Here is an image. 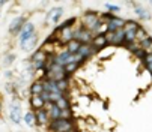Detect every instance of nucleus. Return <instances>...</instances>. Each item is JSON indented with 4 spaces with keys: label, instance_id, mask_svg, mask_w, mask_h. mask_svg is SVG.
<instances>
[{
    "label": "nucleus",
    "instance_id": "obj_23",
    "mask_svg": "<svg viewBox=\"0 0 152 132\" xmlns=\"http://www.w3.org/2000/svg\"><path fill=\"white\" fill-rule=\"evenodd\" d=\"M23 120H24V123H26L27 126H33L35 122H36V119H35V113H33V111H27V113L23 116Z\"/></svg>",
    "mask_w": 152,
    "mask_h": 132
},
{
    "label": "nucleus",
    "instance_id": "obj_17",
    "mask_svg": "<svg viewBox=\"0 0 152 132\" xmlns=\"http://www.w3.org/2000/svg\"><path fill=\"white\" fill-rule=\"evenodd\" d=\"M140 27V24L134 20H128L125 21V26H124V32H137Z\"/></svg>",
    "mask_w": 152,
    "mask_h": 132
},
{
    "label": "nucleus",
    "instance_id": "obj_3",
    "mask_svg": "<svg viewBox=\"0 0 152 132\" xmlns=\"http://www.w3.org/2000/svg\"><path fill=\"white\" fill-rule=\"evenodd\" d=\"M105 38H107L108 45H112V47H122V45H125V32H124V29H119L115 33H107Z\"/></svg>",
    "mask_w": 152,
    "mask_h": 132
},
{
    "label": "nucleus",
    "instance_id": "obj_4",
    "mask_svg": "<svg viewBox=\"0 0 152 132\" xmlns=\"http://www.w3.org/2000/svg\"><path fill=\"white\" fill-rule=\"evenodd\" d=\"M74 39L78 41L80 44H92L94 35H92V32H89L88 29L78 26L77 29H74Z\"/></svg>",
    "mask_w": 152,
    "mask_h": 132
},
{
    "label": "nucleus",
    "instance_id": "obj_32",
    "mask_svg": "<svg viewBox=\"0 0 152 132\" xmlns=\"http://www.w3.org/2000/svg\"><path fill=\"white\" fill-rule=\"evenodd\" d=\"M146 54H148V53H146L145 50H142V48H140V50H137L133 56H134V57H137L140 62H143V60H145V57H146Z\"/></svg>",
    "mask_w": 152,
    "mask_h": 132
},
{
    "label": "nucleus",
    "instance_id": "obj_9",
    "mask_svg": "<svg viewBox=\"0 0 152 132\" xmlns=\"http://www.w3.org/2000/svg\"><path fill=\"white\" fill-rule=\"evenodd\" d=\"M35 125L38 126H44L47 123H50V119H48V113L45 111V110H38V111H35Z\"/></svg>",
    "mask_w": 152,
    "mask_h": 132
},
{
    "label": "nucleus",
    "instance_id": "obj_13",
    "mask_svg": "<svg viewBox=\"0 0 152 132\" xmlns=\"http://www.w3.org/2000/svg\"><path fill=\"white\" fill-rule=\"evenodd\" d=\"M29 92H30V96L33 95H41L44 92V84H42V80H35L30 87H29Z\"/></svg>",
    "mask_w": 152,
    "mask_h": 132
},
{
    "label": "nucleus",
    "instance_id": "obj_29",
    "mask_svg": "<svg viewBox=\"0 0 152 132\" xmlns=\"http://www.w3.org/2000/svg\"><path fill=\"white\" fill-rule=\"evenodd\" d=\"M125 48L129 51V53H131V54H134L137 50H140V44L139 42H133V44H126V45H125Z\"/></svg>",
    "mask_w": 152,
    "mask_h": 132
},
{
    "label": "nucleus",
    "instance_id": "obj_22",
    "mask_svg": "<svg viewBox=\"0 0 152 132\" xmlns=\"http://www.w3.org/2000/svg\"><path fill=\"white\" fill-rule=\"evenodd\" d=\"M139 44H140V48H142V50H145L148 54H149V53H152V38H151V36H148L146 39H143V41H142V42H139Z\"/></svg>",
    "mask_w": 152,
    "mask_h": 132
},
{
    "label": "nucleus",
    "instance_id": "obj_20",
    "mask_svg": "<svg viewBox=\"0 0 152 132\" xmlns=\"http://www.w3.org/2000/svg\"><path fill=\"white\" fill-rule=\"evenodd\" d=\"M56 86L60 93L66 95L69 92V80H62V81H56Z\"/></svg>",
    "mask_w": 152,
    "mask_h": 132
},
{
    "label": "nucleus",
    "instance_id": "obj_35",
    "mask_svg": "<svg viewBox=\"0 0 152 132\" xmlns=\"http://www.w3.org/2000/svg\"><path fill=\"white\" fill-rule=\"evenodd\" d=\"M0 113H2V102H0Z\"/></svg>",
    "mask_w": 152,
    "mask_h": 132
},
{
    "label": "nucleus",
    "instance_id": "obj_31",
    "mask_svg": "<svg viewBox=\"0 0 152 132\" xmlns=\"http://www.w3.org/2000/svg\"><path fill=\"white\" fill-rule=\"evenodd\" d=\"M104 6H105L107 12H110V14H113V15H115V14H118V12L121 11V8H119V6H116V5H110V3H105Z\"/></svg>",
    "mask_w": 152,
    "mask_h": 132
},
{
    "label": "nucleus",
    "instance_id": "obj_24",
    "mask_svg": "<svg viewBox=\"0 0 152 132\" xmlns=\"http://www.w3.org/2000/svg\"><path fill=\"white\" fill-rule=\"evenodd\" d=\"M60 119H65V120H71V119H74V113H72V108L60 110Z\"/></svg>",
    "mask_w": 152,
    "mask_h": 132
},
{
    "label": "nucleus",
    "instance_id": "obj_21",
    "mask_svg": "<svg viewBox=\"0 0 152 132\" xmlns=\"http://www.w3.org/2000/svg\"><path fill=\"white\" fill-rule=\"evenodd\" d=\"M78 68H80V65L78 63H75V62H72V63H68L66 66H65V75H66L68 78H69V75H72L74 72H77L78 71Z\"/></svg>",
    "mask_w": 152,
    "mask_h": 132
},
{
    "label": "nucleus",
    "instance_id": "obj_19",
    "mask_svg": "<svg viewBox=\"0 0 152 132\" xmlns=\"http://www.w3.org/2000/svg\"><path fill=\"white\" fill-rule=\"evenodd\" d=\"M80 45H81V44H80L78 41L72 39V41L68 44V45H66V48H65V50H66L69 54H77V53H78V50H80Z\"/></svg>",
    "mask_w": 152,
    "mask_h": 132
},
{
    "label": "nucleus",
    "instance_id": "obj_14",
    "mask_svg": "<svg viewBox=\"0 0 152 132\" xmlns=\"http://www.w3.org/2000/svg\"><path fill=\"white\" fill-rule=\"evenodd\" d=\"M47 113H48V119H50V122L60 119V108H59L54 102L50 104V108L47 110Z\"/></svg>",
    "mask_w": 152,
    "mask_h": 132
},
{
    "label": "nucleus",
    "instance_id": "obj_7",
    "mask_svg": "<svg viewBox=\"0 0 152 132\" xmlns=\"http://www.w3.org/2000/svg\"><path fill=\"white\" fill-rule=\"evenodd\" d=\"M63 8H53L48 14H47V18H45V21L47 23H51L53 26H57V23H59V20H60V17L63 15Z\"/></svg>",
    "mask_w": 152,
    "mask_h": 132
},
{
    "label": "nucleus",
    "instance_id": "obj_16",
    "mask_svg": "<svg viewBox=\"0 0 152 132\" xmlns=\"http://www.w3.org/2000/svg\"><path fill=\"white\" fill-rule=\"evenodd\" d=\"M133 5H134V12H136V15H137L140 20H149V18H151V14H149L148 9L142 8V6L137 5V3H133Z\"/></svg>",
    "mask_w": 152,
    "mask_h": 132
},
{
    "label": "nucleus",
    "instance_id": "obj_11",
    "mask_svg": "<svg viewBox=\"0 0 152 132\" xmlns=\"http://www.w3.org/2000/svg\"><path fill=\"white\" fill-rule=\"evenodd\" d=\"M20 45H21V50L26 51V53L33 51V50H35V47L38 45V35L35 33L30 39H27V41H26V42H23V44H20Z\"/></svg>",
    "mask_w": 152,
    "mask_h": 132
},
{
    "label": "nucleus",
    "instance_id": "obj_15",
    "mask_svg": "<svg viewBox=\"0 0 152 132\" xmlns=\"http://www.w3.org/2000/svg\"><path fill=\"white\" fill-rule=\"evenodd\" d=\"M44 101L41 99V96L39 95H33V96H30V107L35 110V111H38V110H42L44 108Z\"/></svg>",
    "mask_w": 152,
    "mask_h": 132
},
{
    "label": "nucleus",
    "instance_id": "obj_25",
    "mask_svg": "<svg viewBox=\"0 0 152 132\" xmlns=\"http://www.w3.org/2000/svg\"><path fill=\"white\" fill-rule=\"evenodd\" d=\"M148 36H149V35H148V32L140 26V27H139V30H137V33H136V39H137V42H142V41H143V39H146Z\"/></svg>",
    "mask_w": 152,
    "mask_h": 132
},
{
    "label": "nucleus",
    "instance_id": "obj_26",
    "mask_svg": "<svg viewBox=\"0 0 152 132\" xmlns=\"http://www.w3.org/2000/svg\"><path fill=\"white\" fill-rule=\"evenodd\" d=\"M15 54L14 53H8V54H5L3 56V65L5 66H9V65H12L14 62H15Z\"/></svg>",
    "mask_w": 152,
    "mask_h": 132
},
{
    "label": "nucleus",
    "instance_id": "obj_28",
    "mask_svg": "<svg viewBox=\"0 0 152 132\" xmlns=\"http://www.w3.org/2000/svg\"><path fill=\"white\" fill-rule=\"evenodd\" d=\"M136 33H137V32H125V45H126V44L137 42V39H136Z\"/></svg>",
    "mask_w": 152,
    "mask_h": 132
},
{
    "label": "nucleus",
    "instance_id": "obj_33",
    "mask_svg": "<svg viewBox=\"0 0 152 132\" xmlns=\"http://www.w3.org/2000/svg\"><path fill=\"white\" fill-rule=\"evenodd\" d=\"M39 96H41V99L44 101V102H51V95H50L48 92H45V90L42 92V93H41Z\"/></svg>",
    "mask_w": 152,
    "mask_h": 132
},
{
    "label": "nucleus",
    "instance_id": "obj_2",
    "mask_svg": "<svg viewBox=\"0 0 152 132\" xmlns=\"http://www.w3.org/2000/svg\"><path fill=\"white\" fill-rule=\"evenodd\" d=\"M98 24H99V14L95 12V11H86L83 18H81L80 26L84 27V29H88L89 32H94Z\"/></svg>",
    "mask_w": 152,
    "mask_h": 132
},
{
    "label": "nucleus",
    "instance_id": "obj_27",
    "mask_svg": "<svg viewBox=\"0 0 152 132\" xmlns=\"http://www.w3.org/2000/svg\"><path fill=\"white\" fill-rule=\"evenodd\" d=\"M143 65H145V68L151 72V75H152V53H149V54H146V57H145V60H143Z\"/></svg>",
    "mask_w": 152,
    "mask_h": 132
},
{
    "label": "nucleus",
    "instance_id": "obj_12",
    "mask_svg": "<svg viewBox=\"0 0 152 132\" xmlns=\"http://www.w3.org/2000/svg\"><path fill=\"white\" fill-rule=\"evenodd\" d=\"M48 60V54L44 51V50H36L32 56H30V63L35 65V63H41V62H47Z\"/></svg>",
    "mask_w": 152,
    "mask_h": 132
},
{
    "label": "nucleus",
    "instance_id": "obj_30",
    "mask_svg": "<svg viewBox=\"0 0 152 132\" xmlns=\"http://www.w3.org/2000/svg\"><path fill=\"white\" fill-rule=\"evenodd\" d=\"M112 23L118 27V29H124V26H125V20H122V18H119V17H113V20H112Z\"/></svg>",
    "mask_w": 152,
    "mask_h": 132
},
{
    "label": "nucleus",
    "instance_id": "obj_6",
    "mask_svg": "<svg viewBox=\"0 0 152 132\" xmlns=\"http://www.w3.org/2000/svg\"><path fill=\"white\" fill-rule=\"evenodd\" d=\"M26 24V18L24 17H17L11 21L9 24V33L11 35H20L21 29H23V26Z\"/></svg>",
    "mask_w": 152,
    "mask_h": 132
},
{
    "label": "nucleus",
    "instance_id": "obj_5",
    "mask_svg": "<svg viewBox=\"0 0 152 132\" xmlns=\"http://www.w3.org/2000/svg\"><path fill=\"white\" fill-rule=\"evenodd\" d=\"M35 33H36V32H35V26H33V23L27 21V23L23 26V29H21L20 35H18V42H20V44L26 42V41H27V39H30Z\"/></svg>",
    "mask_w": 152,
    "mask_h": 132
},
{
    "label": "nucleus",
    "instance_id": "obj_18",
    "mask_svg": "<svg viewBox=\"0 0 152 132\" xmlns=\"http://www.w3.org/2000/svg\"><path fill=\"white\" fill-rule=\"evenodd\" d=\"M54 104H56V105H57L60 110H66V108H71V101H69V98H68V96H65V95H63L62 98H59V99H57Z\"/></svg>",
    "mask_w": 152,
    "mask_h": 132
},
{
    "label": "nucleus",
    "instance_id": "obj_34",
    "mask_svg": "<svg viewBox=\"0 0 152 132\" xmlns=\"http://www.w3.org/2000/svg\"><path fill=\"white\" fill-rule=\"evenodd\" d=\"M5 75H6V77H8V78H11V77H12V72H11V71H8V72H6V74H5Z\"/></svg>",
    "mask_w": 152,
    "mask_h": 132
},
{
    "label": "nucleus",
    "instance_id": "obj_8",
    "mask_svg": "<svg viewBox=\"0 0 152 132\" xmlns=\"http://www.w3.org/2000/svg\"><path fill=\"white\" fill-rule=\"evenodd\" d=\"M98 51L91 45V44H81L80 45V50H78V54L81 56V57H84L86 60H88L89 57H92L94 54H96Z\"/></svg>",
    "mask_w": 152,
    "mask_h": 132
},
{
    "label": "nucleus",
    "instance_id": "obj_10",
    "mask_svg": "<svg viewBox=\"0 0 152 132\" xmlns=\"http://www.w3.org/2000/svg\"><path fill=\"white\" fill-rule=\"evenodd\" d=\"M91 45H92L96 51H101V50L107 48V47H108V42H107L105 35H104V36H95V38L92 39V44H91Z\"/></svg>",
    "mask_w": 152,
    "mask_h": 132
},
{
    "label": "nucleus",
    "instance_id": "obj_1",
    "mask_svg": "<svg viewBox=\"0 0 152 132\" xmlns=\"http://www.w3.org/2000/svg\"><path fill=\"white\" fill-rule=\"evenodd\" d=\"M48 129L50 132H71L74 129H77V123L74 119L71 120H65V119H57L48 123Z\"/></svg>",
    "mask_w": 152,
    "mask_h": 132
}]
</instances>
